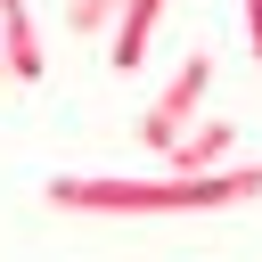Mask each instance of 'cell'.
<instances>
[{"label": "cell", "mask_w": 262, "mask_h": 262, "mask_svg": "<svg viewBox=\"0 0 262 262\" xmlns=\"http://www.w3.org/2000/svg\"><path fill=\"white\" fill-rule=\"evenodd\" d=\"M41 196H49V213H98V221H172V213H221V205H254V196H262V164H229V172H213V180H180V172H156V180L57 172Z\"/></svg>", "instance_id": "1"}, {"label": "cell", "mask_w": 262, "mask_h": 262, "mask_svg": "<svg viewBox=\"0 0 262 262\" xmlns=\"http://www.w3.org/2000/svg\"><path fill=\"white\" fill-rule=\"evenodd\" d=\"M205 90H213V57L188 49V57L172 66V82L147 98V115H139V147H147V156H172V147L205 123Z\"/></svg>", "instance_id": "2"}, {"label": "cell", "mask_w": 262, "mask_h": 262, "mask_svg": "<svg viewBox=\"0 0 262 262\" xmlns=\"http://www.w3.org/2000/svg\"><path fill=\"white\" fill-rule=\"evenodd\" d=\"M41 25H33V0H0V74L8 82H41Z\"/></svg>", "instance_id": "3"}, {"label": "cell", "mask_w": 262, "mask_h": 262, "mask_svg": "<svg viewBox=\"0 0 262 262\" xmlns=\"http://www.w3.org/2000/svg\"><path fill=\"white\" fill-rule=\"evenodd\" d=\"M229 147H237V131H229L221 115H205V123H196V131H188L164 164H172L180 180H213V172H229Z\"/></svg>", "instance_id": "4"}, {"label": "cell", "mask_w": 262, "mask_h": 262, "mask_svg": "<svg viewBox=\"0 0 262 262\" xmlns=\"http://www.w3.org/2000/svg\"><path fill=\"white\" fill-rule=\"evenodd\" d=\"M164 8H172V0H131V8H123V25L106 33V66H115V74H139V66H147V41H156Z\"/></svg>", "instance_id": "5"}, {"label": "cell", "mask_w": 262, "mask_h": 262, "mask_svg": "<svg viewBox=\"0 0 262 262\" xmlns=\"http://www.w3.org/2000/svg\"><path fill=\"white\" fill-rule=\"evenodd\" d=\"M123 8H131V0H66V33H74V41H98V33L123 25Z\"/></svg>", "instance_id": "6"}, {"label": "cell", "mask_w": 262, "mask_h": 262, "mask_svg": "<svg viewBox=\"0 0 262 262\" xmlns=\"http://www.w3.org/2000/svg\"><path fill=\"white\" fill-rule=\"evenodd\" d=\"M246 41H254V66H262V0H246Z\"/></svg>", "instance_id": "7"}, {"label": "cell", "mask_w": 262, "mask_h": 262, "mask_svg": "<svg viewBox=\"0 0 262 262\" xmlns=\"http://www.w3.org/2000/svg\"><path fill=\"white\" fill-rule=\"evenodd\" d=\"M0 82H8V74H0Z\"/></svg>", "instance_id": "8"}]
</instances>
